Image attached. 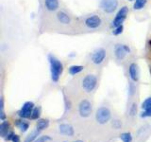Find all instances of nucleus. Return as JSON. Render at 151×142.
I'll list each match as a JSON object with an SVG mask.
<instances>
[{
  "mask_svg": "<svg viewBox=\"0 0 151 142\" xmlns=\"http://www.w3.org/2000/svg\"><path fill=\"white\" fill-rule=\"evenodd\" d=\"M112 126L115 128V129H119V128L122 126V124H121V122H120V120H113V122H112Z\"/></svg>",
  "mask_w": 151,
  "mask_h": 142,
  "instance_id": "obj_29",
  "label": "nucleus"
},
{
  "mask_svg": "<svg viewBox=\"0 0 151 142\" xmlns=\"http://www.w3.org/2000/svg\"><path fill=\"white\" fill-rule=\"evenodd\" d=\"M110 55H111V51L109 46H97L89 53L88 62L92 65L99 67V66H102L109 60Z\"/></svg>",
  "mask_w": 151,
  "mask_h": 142,
  "instance_id": "obj_4",
  "label": "nucleus"
},
{
  "mask_svg": "<svg viewBox=\"0 0 151 142\" xmlns=\"http://www.w3.org/2000/svg\"><path fill=\"white\" fill-rule=\"evenodd\" d=\"M6 114L4 112V99L3 97H1V99H0V120L2 121L6 120Z\"/></svg>",
  "mask_w": 151,
  "mask_h": 142,
  "instance_id": "obj_23",
  "label": "nucleus"
},
{
  "mask_svg": "<svg viewBox=\"0 0 151 142\" xmlns=\"http://www.w3.org/2000/svg\"><path fill=\"white\" fill-rule=\"evenodd\" d=\"M9 132H11V125H9V120H3L0 124V135L5 138Z\"/></svg>",
  "mask_w": 151,
  "mask_h": 142,
  "instance_id": "obj_15",
  "label": "nucleus"
},
{
  "mask_svg": "<svg viewBox=\"0 0 151 142\" xmlns=\"http://www.w3.org/2000/svg\"><path fill=\"white\" fill-rule=\"evenodd\" d=\"M148 3V0H135L133 2V5H132V9L133 11H142V9H144L146 5Z\"/></svg>",
  "mask_w": 151,
  "mask_h": 142,
  "instance_id": "obj_18",
  "label": "nucleus"
},
{
  "mask_svg": "<svg viewBox=\"0 0 151 142\" xmlns=\"http://www.w3.org/2000/svg\"><path fill=\"white\" fill-rule=\"evenodd\" d=\"M120 138L123 142H131L132 135L130 133H123V134L120 135Z\"/></svg>",
  "mask_w": 151,
  "mask_h": 142,
  "instance_id": "obj_24",
  "label": "nucleus"
},
{
  "mask_svg": "<svg viewBox=\"0 0 151 142\" xmlns=\"http://www.w3.org/2000/svg\"><path fill=\"white\" fill-rule=\"evenodd\" d=\"M136 113H137V104L135 102H133L131 104V106L129 108V115L131 117H133L136 115Z\"/></svg>",
  "mask_w": 151,
  "mask_h": 142,
  "instance_id": "obj_27",
  "label": "nucleus"
},
{
  "mask_svg": "<svg viewBox=\"0 0 151 142\" xmlns=\"http://www.w3.org/2000/svg\"><path fill=\"white\" fill-rule=\"evenodd\" d=\"M93 112V104L87 99L80 101L78 104V114L81 117H89Z\"/></svg>",
  "mask_w": 151,
  "mask_h": 142,
  "instance_id": "obj_11",
  "label": "nucleus"
},
{
  "mask_svg": "<svg viewBox=\"0 0 151 142\" xmlns=\"http://www.w3.org/2000/svg\"><path fill=\"white\" fill-rule=\"evenodd\" d=\"M40 116H41V107L35 106L32 111L30 118L31 120H40Z\"/></svg>",
  "mask_w": 151,
  "mask_h": 142,
  "instance_id": "obj_22",
  "label": "nucleus"
},
{
  "mask_svg": "<svg viewBox=\"0 0 151 142\" xmlns=\"http://www.w3.org/2000/svg\"><path fill=\"white\" fill-rule=\"evenodd\" d=\"M74 142H83L82 140H76V141H74Z\"/></svg>",
  "mask_w": 151,
  "mask_h": 142,
  "instance_id": "obj_33",
  "label": "nucleus"
},
{
  "mask_svg": "<svg viewBox=\"0 0 151 142\" xmlns=\"http://www.w3.org/2000/svg\"><path fill=\"white\" fill-rule=\"evenodd\" d=\"M42 5L46 13V16L56 12L61 8L60 0H42Z\"/></svg>",
  "mask_w": 151,
  "mask_h": 142,
  "instance_id": "obj_10",
  "label": "nucleus"
},
{
  "mask_svg": "<svg viewBox=\"0 0 151 142\" xmlns=\"http://www.w3.org/2000/svg\"><path fill=\"white\" fill-rule=\"evenodd\" d=\"M108 20L109 19L100 12H89L77 17L76 34L102 31L107 28L108 24H110Z\"/></svg>",
  "mask_w": 151,
  "mask_h": 142,
  "instance_id": "obj_2",
  "label": "nucleus"
},
{
  "mask_svg": "<svg viewBox=\"0 0 151 142\" xmlns=\"http://www.w3.org/2000/svg\"><path fill=\"white\" fill-rule=\"evenodd\" d=\"M77 17L69 9L60 8L56 12L47 15L45 21V30L61 34H76Z\"/></svg>",
  "mask_w": 151,
  "mask_h": 142,
  "instance_id": "obj_1",
  "label": "nucleus"
},
{
  "mask_svg": "<svg viewBox=\"0 0 151 142\" xmlns=\"http://www.w3.org/2000/svg\"><path fill=\"white\" fill-rule=\"evenodd\" d=\"M39 135H40V131H38L36 129L35 131L31 132L30 134L26 137V139H25V141H24V142H34L38 138Z\"/></svg>",
  "mask_w": 151,
  "mask_h": 142,
  "instance_id": "obj_20",
  "label": "nucleus"
},
{
  "mask_svg": "<svg viewBox=\"0 0 151 142\" xmlns=\"http://www.w3.org/2000/svg\"><path fill=\"white\" fill-rule=\"evenodd\" d=\"M141 117H151V107L145 109V110L140 114Z\"/></svg>",
  "mask_w": 151,
  "mask_h": 142,
  "instance_id": "obj_26",
  "label": "nucleus"
},
{
  "mask_svg": "<svg viewBox=\"0 0 151 142\" xmlns=\"http://www.w3.org/2000/svg\"><path fill=\"white\" fill-rule=\"evenodd\" d=\"M127 1H129V2H134L135 0H127Z\"/></svg>",
  "mask_w": 151,
  "mask_h": 142,
  "instance_id": "obj_34",
  "label": "nucleus"
},
{
  "mask_svg": "<svg viewBox=\"0 0 151 142\" xmlns=\"http://www.w3.org/2000/svg\"><path fill=\"white\" fill-rule=\"evenodd\" d=\"M84 68H85V66L81 64H72L68 67V73L71 76H76L79 73H81L84 70Z\"/></svg>",
  "mask_w": 151,
  "mask_h": 142,
  "instance_id": "obj_16",
  "label": "nucleus"
},
{
  "mask_svg": "<svg viewBox=\"0 0 151 142\" xmlns=\"http://www.w3.org/2000/svg\"><path fill=\"white\" fill-rule=\"evenodd\" d=\"M129 7L127 5H122L119 8V9L116 12V13L113 15V17L111 19L109 27L111 28H113L117 26L124 25V22L126 21V19L129 16Z\"/></svg>",
  "mask_w": 151,
  "mask_h": 142,
  "instance_id": "obj_7",
  "label": "nucleus"
},
{
  "mask_svg": "<svg viewBox=\"0 0 151 142\" xmlns=\"http://www.w3.org/2000/svg\"><path fill=\"white\" fill-rule=\"evenodd\" d=\"M141 107H142V109H143V110L151 107V97H148L147 99H145V101H143V103H142Z\"/></svg>",
  "mask_w": 151,
  "mask_h": 142,
  "instance_id": "obj_25",
  "label": "nucleus"
},
{
  "mask_svg": "<svg viewBox=\"0 0 151 142\" xmlns=\"http://www.w3.org/2000/svg\"><path fill=\"white\" fill-rule=\"evenodd\" d=\"M35 105L33 101H26L23 104V106L18 112V116L20 118H24V120H27V118H30L31 114L33 109H34Z\"/></svg>",
  "mask_w": 151,
  "mask_h": 142,
  "instance_id": "obj_12",
  "label": "nucleus"
},
{
  "mask_svg": "<svg viewBox=\"0 0 151 142\" xmlns=\"http://www.w3.org/2000/svg\"><path fill=\"white\" fill-rule=\"evenodd\" d=\"M49 125V120H45V118H40V120H38V122H37V125H36V128L38 131H42L46 129L47 127Z\"/></svg>",
  "mask_w": 151,
  "mask_h": 142,
  "instance_id": "obj_19",
  "label": "nucleus"
},
{
  "mask_svg": "<svg viewBox=\"0 0 151 142\" xmlns=\"http://www.w3.org/2000/svg\"><path fill=\"white\" fill-rule=\"evenodd\" d=\"M51 139V137L48 135H42V136H39L38 138L34 141V142H47Z\"/></svg>",
  "mask_w": 151,
  "mask_h": 142,
  "instance_id": "obj_28",
  "label": "nucleus"
},
{
  "mask_svg": "<svg viewBox=\"0 0 151 142\" xmlns=\"http://www.w3.org/2000/svg\"><path fill=\"white\" fill-rule=\"evenodd\" d=\"M129 76L132 83H138L140 79V69L136 62H131L129 64Z\"/></svg>",
  "mask_w": 151,
  "mask_h": 142,
  "instance_id": "obj_13",
  "label": "nucleus"
},
{
  "mask_svg": "<svg viewBox=\"0 0 151 142\" xmlns=\"http://www.w3.org/2000/svg\"><path fill=\"white\" fill-rule=\"evenodd\" d=\"M12 142H21L20 136H19L18 135H15V134H14V135H13V137H12Z\"/></svg>",
  "mask_w": 151,
  "mask_h": 142,
  "instance_id": "obj_31",
  "label": "nucleus"
},
{
  "mask_svg": "<svg viewBox=\"0 0 151 142\" xmlns=\"http://www.w3.org/2000/svg\"><path fill=\"white\" fill-rule=\"evenodd\" d=\"M111 117V110L106 106L99 107L96 113V120L99 124H106Z\"/></svg>",
  "mask_w": 151,
  "mask_h": 142,
  "instance_id": "obj_9",
  "label": "nucleus"
},
{
  "mask_svg": "<svg viewBox=\"0 0 151 142\" xmlns=\"http://www.w3.org/2000/svg\"><path fill=\"white\" fill-rule=\"evenodd\" d=\"M59 131L60 134L68 135V136H73L75 134L74 128L70 124H66V123H63V124H60L59 126Z\"/></svg>",
  "mask_w": 151,
  "mask_h": 142,
  "instance_id": "obj_14",
  "label": "nucleus"
},
{
  "mask_svg": "<svg viewBox=\"0 0 151 142\" xmlns=\"http://www.w3.org/2000/svg\"><path fill=\"white\" fill-rule=\"evenodd\" d=\"M109 49H110L112 58L118 64L126 62L129 59V57L133 53L131 46L127 42L123 40H115L111 42L109 46Z\"/></svg>",
  "mask_w": 151,
  "mask_h": 142,
  "instance_id": "obj_3",
  "label": "nucleus"
},
{
  "mask_svg": "<svg viewBox=\"0 0 151 142\" xmlns=\"http://www.w3.org/2000/svg\"><path fill=\"white\" fill-rule=\"evenodd\" d=\"M13 135H14L13 133H12V132H9V134L7 135V136L5 137V140H7V141H12V139Z\"/></svg>",
  "mask_w": 151,
  "mask_h": 142,
  "instance_id": "obj_30",
  "label": "nucleus"
},
{
  "mask_svg": "<svg viewBox=\"0 0 151 142\" xmlns=\"http://www.w3.org/2000/svg\"><path fill=\"white\" fill-rule=\"evenodd\" d=\"M147 46H148V47H149V49H151V39L147 41Z\"/></svg>",
  "mask_w": 151,
  "mask_h": 142,
  "instance_id": "obj_32",
  "label": "nucleus"
},
{
  "mask_svg": "<svg viewBox=\"0 0 151 142\" xmlns=\"http://www.w3.org/2000/svg\"><path fill=\"white\" fill-rule=\"evenodd\" d=\"M124 30H125V27L124 25H120V26H117L115 28H111V34L113 36H120L121 34H123V32H124Z\"/></svg>",
  "mask_w": 151,
  "mask_h": 142,
  "instance_id": "obj_21",
  "label": "nucleus"
},
{
  "mask_svg": "<svg viewBox=\"0 0 151 142\" xmlns=\"http://www.w3.org/2000/svg\"><path fill=\"white\" fill-rule=\"evenodd\" d=\"M121 7V0H98V12L108 19L114 15Z\"/></svg>",
  "mask_w": 151,
  "mask_h": 142,
  "instance_id": "obj_6",
  "label": "nucleus"
},
{
  "mask_svg": "<svg viewBox=\"0 0 151 142\" xmlns=\"http://www.w3.org/2000/svg\"><path fill=\"white\" fill-rule=\"evenodd\" d=\"M47 60H48L49 64V69H50V76L51 80L53 83H58L60 76L63 75L64 70L63 63L61 62L58 57H56L52 53H49L47 56Z\"/></svg>",
  "mask_w": 151,
  "mask_h": 142,
  "instance_id": "obj_5",
  "label": "nucleus"
},
{
  "mask_svg": "<svg viewBox=\"0 0 151 142\" xmlns=\"http://www.w3.org/2000/svg\"><path fill=\"white\" fill-rule=\"evenodd\" d=\"M98 84V78L96 74L87 73L82 76L81 80H80V85L84 92L91 93L96 90Z\"/></svg>",
  "mask_w": 151,
  "mask_h": 142,
  "instance_id": "obj_8",
  "label": "nucleus"
},
{
  "mask_svg": "<svg viewBox=\"0 0 151 142\" xmlns=\"http://www.w3.org/2000/svg\"><path fill=\"white\" fill-rule=\"evenodd\" d=\"M15 126L22 133H26L28 130V128H29V123L26 121L24 118H20V120H15Z\"/></svg>",
  "mask_w": 151,
  "mask_h": 142,
  "instance_id": "obj_17",
  "label": "nucleus"
}]
</instances>
